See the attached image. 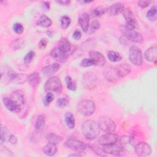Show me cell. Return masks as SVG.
Returning a JSON list of instances; mask_svg holds the SVG:
<instances>
[{"instance_id":"7c38bea8","label":"cell","mask_w":157,"mask_h":157,"mask_svg":"<svg viewBox=\"0 0 157 157\" xmlns=\"http://www.w3.org/2000/svg\"><path fill=\"white\" fill-rule=\"evenodd\" d=\"M125 21L126 23V26H128L131 28H135L137 26L138 23L136 20V18L133 13V12L129 9H124L122 12Z\"/></svg>"},{"instance_id":"6da1fadb","label":"cell","mask_w":157,"mask_h":157,"mask_svg":"<svg viewBox=\"0 0 157 157\" xmlns=\"http://www.w3.org/2000/svg\"><path fill=\"white\" fill-rule=\"evenodd\" d=\"M83 135L88 140L95 139L100 134V129L97 122L92 120L85 121L81 126Z\"/></svg>"},{"instance_id":"4dcf8cb0","label":"cell","mask_w":157,"mask_h":157,"mask_svg":"<svg viewBox=\"0 0 157 157\" xmlns=\"http://www.w3.org/2000/svg\"><path fill=\"white\" fill-rule=\"evenodd\" d=\"M96 80V77L91 72H88L85 75V77H84L85 83L88 86H93V85L95 83Z\"/></svg>"},{"instance_id":"5bb4252c","label":"cell","mask_w":157,"mask_h":157,"mask_svg":"<svg viewBox=\"0 0 157 157\" xmlns=\"http://www.w3.org/2000/svg\"><path fill=\"white\" fill-rule=\"evenodd\" d=\"M50 55L55 60L60 63L66 62L68 57L67 53L64 52L58 47L53 48L50 52Z\"/></svg>"},{"instance_id":"e0dca14e","label":"cell","mask_w":157,"mask_h":157,"mask_svg":"<svg viewBox=\"0 0 157 157\" xmlns=\"http://www.w3.org/2000/svg\"><path fill=\"white\" fill-rule=\"evenodd\" d=\"M60 67V65L58 63H53L50 65L45 66L41 70L42 74L45 76H50L56 73Z\"/></svg>"},{"instance_id":"7402d4cb","label":"cell","mask_w":157,"mask_h":157,"mask_svg":"<svg viewBox=\"0 0 157 157\" xmlns=\"http://www.w3.org/2000/svg\"><path fill=\"white\" fill-rule=\"evenodd\" d=\"M10 98L21 106L25 103V96L21 90H16L12 93Z\"/></svg>"},{"instance_id":"f35d334b","label":"cell","mask_w":157,"mask_h":157,"mask_svg":"<svg viewBox=\"0 0 157 157\" xmlns=\"http://www.w3.org/2000/svg\"><path fill=\"white\" fill-rule=\"evenodd\" d=\"M54 99V95L52 93L48 92L43 99V104L45 106H48Z\"/></svg>"},{"instance_id":"60d3db41","label":"cell","mask_w":157,"mask_h":157,"mask_svg":"<svg viewBox=\"0 0 157 157\" xmlns=\"http://www.w3.org/2000/svg\"><path fill=\"white\" fill-rule=\"evenodd\" d=\"M93 65H95L94 63L93 60L92 59H91L90 58H84L80 62V66L82 67H89V66H93Z\"/></svg>"},{"instance_id":"ee69618b","label":"cell","mask_w":157,"mask_h":157,"mask_svg":"<svg viewBox=\"0 0 157 157\" xmlns=\"http://www.w3.org/2000/svg\"><path fill=\"white\" fill-rule=\"evenodd\" d=\"M91 148H92L93 150L94 151V153H96L98 155L102 156V155H104L105 154V153H104V151H103L102 148L101 149V148H99L98 147H97V146L93 145V146L91 147Z\"/></svg>"},{"instance_id":"277c9868","label":"cell","mask_w":157,"mask_h":157,"mask_svg":"<svg viewBox=\"0 0 157 157\" xmlns=\"http://www.w3.org/2000/svg\"><path fill=\"white\" fill-rule=\"evenodd\" d=\"M44 90L46 92H54L59 94L62 91V84L59 77L53 76L49 78L44 85Z\"/></svg>"},{"instance_id":"ffe728a7","label":"cell","mask_w":157,"mask_h":157,"mask_svg":"<svg viewBox=\"0 0 157 157\" xmlns=\"http://www.w3.org/2000/svg\"><path fill=\"white\" fill-rule=\"evenodd\" d=\"M145 58L152 63H156L157 58V48L156 47H151L148 48L144 53Z\"/></svg>"},{"instance_id":"3957f363","label":"cell","mask_w":157,"mask_h":157,"mask_svg":"<svg viewBox=\"0 0 157 157\" xmlns=\"http://www.w3.org/2000/svg\"><path fill=\"white\" fill-rule=\"evenodd\" d=\"M120 30L126 39L132 42L140 43L143 40L142 37L140 33H139L132 28L126 25H121L120 26Z\"/></svg>"},{"instance_id":"2e32d148","label":"cell","mask_w":157,"mask_h":157,"mask_svg":"<svg viewBox=\"0 0 157 157\" xmlns=\"http://www.w3.org/2000/svg\"><path fill=\"white\" fill-rule=\"evenodd\" d=\"M89 56L90 58L93 60L96 66L102 67L105 65V59L103 55L101 54L100 52L94 50H91L89 52Z\"/></svg>"},{"instance_id":"d4e9b609","label":"cell","mask_w":157,"mask_h":157,"mask_svg":"<svg viewBox=\"0 0 157 157\" xmlns=\"http://www.w3.org/2000/svg\"><path fill=\"white\" fill-rule=\"evenodd\" d=\"M45 124V117L44 115L41 114L38 116L35 123V129L37 132L42 131Z\"/></svg>"},{"instance_id":"83f0119b","label":"cell","mask_w":157,"mask_h":157,"mask_svg":"<svg viewBox=\"0 0 157 157\" xmlns=\"http://www.w3.org/2000/svg\"><path fill=\"white\" fill-rule=\"evenodd\" d=\"M46 138L47 139V140L48 141V142L50 143H53V144H59L60 142H61L63 140V137L60 136H58L56 134L54 133H49L47 135Z\"/></svg>"},{"instance_id":"ab89813d","label":"cell","mask_w":157,"mask_h":157,"mask_svg":"<svg viewBox=\"0 0 157 157\" xmlns=\"http://www.w3.org/2000/svg\"><path fill=\"white\" fill-rule=\"evenodd\" d=\"M69 100L66 98H59L56 101L58 107L60 108H64L69 104Z\"/></svg>"},{"instance_id":"30bf717a","label":"cell","mask_w":157,"mask_h":157,"mask_svg":"<svg viewBox=\"0 0 157 157\" xmlns=\"http://www.w3.org/2000/svg\"><path fill=\"white\" fill-rule=\"evenodd\" d=\"M136 153L140 156H147L151 153V148L150 145L145 142H140L137 144L134 147Z\"/></svg>"},{"instance_id":"d6a6232c","label":"cell","mask_w":157,"mask_h":157,"mask_svg":"<svg viewBox=\"0 0 157 157\" xmlns=\"http://www.w3.org/2000/svg\"><path fill=\"white\" fill-rule=\"evenodd\" d=\"M107 9L106 8L102 7V6H99L92 10L91 15H92V16L95 17H101L102 15H104L107 12Z\"/></svg>"},{"instance_id":"8992f818","label":"cell","mask_w":157,"mask_h":157,"mask_svg":"<svg viewBox=\"0 0 157 157\" xmlns=\"http://www.w3.org/2000/svg\"><path fill=\"white\" fill-rule=\"evenodd\" d=\"M129 59L135 66H140L143 63L141 50L136 46H131L129 51Z\"/></svg>"},{"instance_id":"7a4b0ae2","label":"cell","mask_w":157,"mask_h":157,"mask_svg":"<svg viewBox=\"0 0 157 157\" xmlns=\"http://www.w3.org/2000/svg\"><path fill=\"white\" fill-rule=\"evenodd\" d=\"M77 110L82 115L89 117L94 113L96 110V105L91 100L83 99L78 103Z\"/></svg>"},{"instance_id":"cb8c5ba5","label":"cell","mask_w":157,"mask_h":157,"mask_svg":"<svg viewBox=\"0 0 157 157\" xmlns=\"http://www.w3.org/2000/svg\"><path fill=\"white\" fill-rule=\"evenodd\" d=\"M44 153L47 156H53L57 151L56 144L48 142L43 148Z\"/></svg>"},{"instance_id":"74e56055","label":"cell","mask_w":157,"mask_h":157,"mask_svg":"<svg viewBox=\"0 0 157 157\" xmlns=\"http://www.w3.org/2000/svg\"><path fill=\"white\" fill-rule=\"evenodd\" d=\"M95 44L96 42L94 41V39H90L82 44V50H86L88 49L93 48L95 45Z\"/></svg>"},{"instance_id":"484cf974","label":"cell","mask_w":157,"mask_h":157,"mask_svg":"<svg viewBox=\"0 0 157 157\" xmlns=\"http://www.w3.org/2000/svg\"><path fill=\"white\" fill-rule=\"evenodd\" d=\"M58 47L64 52L67 53L71 49V45L70 42L66 38L63 37L60 39Z\"/></svg>"},{"instance_id":"5b68a950","label":"cell","mask_w":157,"mask_h":157,"mask_svg":"<svg viewBox=\"0 0 157 157\" xmlns=\"http://www.w3.org/2000/svg\"><path fill=\"white\" fill-rule=\"evenodd\" d=\"M98 124L100 130L109 132H113L116 129V124L115 122L109 117H101L98 119Z\"/></svg>"},{"instance_id":"4316f807","label":"cell","mask_w":157,"mask_h":157,"mask_svg":"<svg viewBox=\"0 0 157 157\" xmlns=\"http://www.w3.org/2000/svg\"><path fill=\"white\" fill-rule=\"evenodd\" d=\"M64 120L66 125L70 129H73L75 127V121L73 114L71 112H66L64 115Z\"/></svg>"},{"instance_id":"603a6c76","label":"cell","mask_w":157,"mask_h":157,"mask_svg":"<svg viewBox=\"0 0 157 157\" xmlns=\"http://www.w3.org/2000/svg\"><path fill=\"white\" fill-rule=\"evenodd\" d=\"M52 20L45 15H41L36 21V25L42 28H48L52 25Z\"/></svg>"},{"instance_id":"d6986e66","label":"cell","mask_w":157,"mask_h":157,"mask_svg":"<svg viewBox=\"0 0 157 157\" xmlns=\"http://www.w3.org/2000/svg\"><path fill=\"white\" fill-rule=\"evenodd\" d=\"M124 9V4L121 2H117L112 5L108 9L107 12L110 15H117L123 12Z\"/></svg>"},{"instance_id":"7bdbcfd3","label":"cell","mask_w":157,"mask_h":157,"mask_svg":"<svg viewBox=\"0 0 157 157\" xmlns=\"http://www.w3.org/2000/svg\"><path fill=\"white\" fill-rule=\"evenodd\" d=\"M13 29L14 32L16 33L17 34H21L24 31V28L22 25L18 23H16L13 25Z\"/></svg>"},{"instance_id":"e575fe53","label":"cell","mask_w":157,"mask_h":157,"mask_svg":"<svg viewBox=\"0 0 157 157\" xmlns=\"http://www.w3.org/2000/svg\"><path fill=\"white\" fill-rule=\"evenodd\" d=\"M101 26V23L98 20H94L91 22L90 26H89V28L88 30V34L91 35L93 33H94Z\"/></svg>"},{"instance_id":"7dc6e473","label":"cell","mask_w":157,"mask_h":157,"mask_svg":"<svg viewBox=\"0 0 157 157\" xmlns=\"http://www.w3.org/2000/svg\"><path fill=\"white\" fill-rule=\"evenodd\" d=\"M72 37L73 38L76 40H80L82 37V33L80 31L78 30H75L74 33H73V35H72Z\"/></svg>"},{"instance_id":"681fc988","label":"cell","mask_w":157,"mask_h":157,"mask_svg":"<svg viewBox=\"0 0 157 157\" xmlns=\"http://www.w3.org/2000/svg\"><path fill=\"white\" fill-rule=\"evenodd\" d=\"M9 141L12 144H16L17 143V139L13 134H10L9 137Z\"/></svg>"},{"instance_id":"bcb514c9","label":"cell","mask_w":157,"mask_h":157,"mask_svg":"<svg viewBox=\"0 0 157 157\" xmlns=\"http://www.w3.org/2000/svg\"><path fill=\"white\" fill-rule=\"evenodd\" d=\"M151 1H139L137 4L139 7L144 9L145 8L147 7H148L149 6V4H150Z\"/></svg>"},{"instance_id":"c3c4849f","label":"cell","mask_w":157,"mask_h":157,"mask_svg":"<svg viewBox=\"0 0 157 157\" xmlns=\"http://www.w3.org/2000/svg\"><path fill=\"white\" fill-rule=\"evenodd\" d=\"M47 42H48V40H47V39L45 38L42 39L39 42V47L41 49L45 48L47 45Z\"/></svg>"},{"instance_id":"836d02e7","label":"cell","mask_w":157,"mask_h":157,"mask_svg":"<svg viewBox=\"0 0 157 157\" xmlns=\"http://www.w3.org/2000/svg\"><path fill=\"white\" fill-rule=\"evenodd\" d=\"M65 81H66V86L68 90H71V91H75L77 89V84L76 83L72 80V78L69 76L67 75L65 77Z\"/></svg>"},{"instance_id":"f6af8a7d","label":"cell","mask_w":157,"mask_h":157,"mask_svg":"<svg viewBox=\"0 0 157 157\" xmlns=\"http://www.w3.org/2000/svg\"><path fill=\"white\" fill-rule=\"evenodd\" d=\"M6 129L1 126V144H2L6 140Z\"/></svg>"},{"instance_id":"db71d44e","label":"cell","mask_w":157,"mask_h":157,"mask_svg":"<svg viewBox=\"0 0 157 157\" xmlns=\"http://www.w3.org/2000/svg\"><path fill=\"white\" fill-rule=\"evenodd\" d=\"M69 156H81V155H79V154L78 153V154H72V155H70Z\"/></svg>"},{"instance_id":"8fae6325","label":"cell","mask_w":157,"mask_h":157,"mask_svg":"<svg viewBox=\"0 0 157 157\" xmlns=\"http://www.w3.org/2000/svg\"><path fill=\"white\" fill-rule=\"evenodd\" d=\"M4 106L7 110L13 113H18L21 111V105L13 100L10 97H5L2 99Z\"/></svg>"},{"instance_id":"1f68e13d","label":"cell","mask_w":157,"mask_h":157,"mask_svg":"<svg viewBox=\"0 0 157 157\" xmlns=\"http://www.w3.org/2000/svg\"><path fill=\"white\" fill-rule=\"evenodd\" d=\"M108 59L112 62H118L121 59V56L118 52L110 50L107 53Z\"/></svg>"},{"instance_id":"9a60e30c","label":"cell","mask_w":157,"mask_h":157,"mask_svg":"<svg viewBox=\"0 0 157 157\" xmlns=\"http://www.w3.org/2000/svg\"><path fill=\"white\" fill-rule=\"evenodd\" d=\"M131 71V67L127 63H122L117 66L114 69V72L118 77H124Z\"/></svg>"},{"instance_id":"52a82bcc","label":"cell","mask_w":157,"mask_h":157,"mask_svg":"<svg viewBox=\"0 0 157 157\" xmlns=\"http://www.w3.org/2000/svg\"><path fill=\"white\" fill-rule=\"evenodd\" d=\"M64 145L66 148L78 153L85 151L86 148V145L85 143L80 140L74 139H69L67 140L64 142Z\"/></svg>"},{"instance_id":"f546056e","label":"cell","mask_w":157,"mask_h":157,"mask_svg":"<svg viewBox=\"0 0 157 157\" xmlns=\"http://www.w3.org/2000/svg\"><path fill=\"white\" fill-rule=\"evenodd\" d=\"M156 7L155 6H153L150 8L148 11L147 12L146 17L147 19L150 21H155L157 18V12H156Z\"/></svg>"},{"instance_id":"d590c367","label":"cell","mask_w":157,"mask_h":157,"mask_svg":"<svg viewBox=\"0 0 157 157\" xmlns=\"http://www.w3.org/2000/svg\"><path fill=\"white\" fill-rule=\"evenodd\" d=\"M60 22H61V26L63 29H67L71 22V20L70 18V17H69L67 15H64L63 17H61L60 18Z\"/></svg>"},{"instance_id":"44dd1931","label":"cell","mask_w":157,"mask_h":157,"mask_svg":"<svg viewBox=\"0 0 157 157\" xmlns=\"http://www.w3.org/2000/svg\"><path fill=\"white\" fill-rule=\"evenodd\" d=\"M40 80V76L37 72H33L28 75V82L31 87L36 88L39 85Z\"/></svg>"},{"instance_id":"816d5d0a","label":"cell","mask_w":157,"mask_h":157,"mask_svg":"<svg viewBox=\"0 0 157 157\" xmlns=\"http://www.w3.org/2000/svg\"><path fill=\"white\" fill-rule=\"evenodd\" d=\"M42 7L44 9H45V10H47L50 9V3L48 2H47V1L42 2Z\"/></svg>"},{"instance_id":"b9f144b4","label":"cell","mask_w":157,"mask_h":157,"mask_svg":"<svg viewBox=\"0 0 157 157\" xmlns=\"http://www.w3.org/2000/svg\"><path fill=\"white\" fill-rule=\"evenodd\" d=\"M35 56V52L33 50L29 51L27 53V54L24 57V63L25 64H29L31 62L33 59L34 57Z\"/></svg>"},{"instance_id":"ac0fdd59","label":"cell","mask_w":157,"mask_h":157,"mask_svg":"<svg viewBox=\"0 0 157 157\" xmlns=\"http://www.w3.org/2000/svg\"><path fill=\"white\" fill-rule=\"evenodd\" d=\"M78 21L83 32L87 33L89 28V15L85 12L82 13L80 15Z\"/></svg>"},{"instance_id":"ba28073f","label":"cell","mask_w":157,"mask_h":157,"mask_svg":"<svg viewBox=\"0 0 157 157\" xmlns=\"http://www.w3.org/2000/svg\"><path fill=\"white\" fill-rule=\"evenodd\" d=\"M102 150L105 153L114 156H122L126 155V151L123 147H119L115 144L103 145Z\"/></svg>"},{"instance_id":"8d00e7d4","label":"cell","mask_w":157,"mask_h":157,"mask_svg":"<svg viewBox=\"0 0 157 157\" xmlns=\"http://www.w3.org/2000/svg\"><path fill=\"white\" fill-rule=\"evenodd\" d=\"M132 141V139L131 137L124 135L121 136L120 138V144L121 145V147H125L128 145H129Z\"/></svg>"},{"instance_id":"4fadbf2b","label":"cell","mask_w":157,"mask_h":157,"mask_svg":"<svg viewBox=\"0 0 157 157\" xmlns=\"http://www.w3.org/2000/svg\"><path fill=\"white\" fill-rule=\"evenodd\" d=\"M118 136L113 132L103 134L98 139V142L102 145L115 144L118 140Z\"/></svg>"},{"instance_id":"f5cc1de1","label":"cell","mask_w":157,"mask_h":157,"mask_svg":"<svg viewBox=\"0 0 157 157\" xmlns=\"http://www.w3.org/2000/svg\"><path fill=\"white\" fill-rule=\"evenodd\" d=\"M93 1H82V2L83 3H90V2H92Z\"/></svg>"},{"instance_id":"f907efd6","label":"cell","mask_w":157,"mask_h":157,"mask_svg":"<svg viewBox=\"0 0 157 157\" xmlns=\"http://www.w3.org/2000/svg\"><path fill=\"white\" fill-rule=\"evenodd\" d=\"M56 2H58V4H60L63 6H68L70 4L71 1H68V0H63V1H57Z\"/></svg>"},{"instance_id":"9c48e42d","label":"cell","mask_w":157,"mask_h":157,"mask_svg":"<svg viewBox=\"0 0 157 157\" xmlns=\"http://www.w3.org/2000/svg\"><path fill=\"white\" fill-rule=\"evenodd\" d=\"M8 79L15 83L22 84L24 82L28 81V75L24 74H18L13 71H9L7 72Z\"/></svg>"},{"instance_id":"f1b7e54d","label":"cell","mask_w":157,"mask_h":157,"mask_svg":"<svg viewBox=\"0 0 157 157\" xmlns=\"http://www.w3.org/2000/svg\"><path fill=\"white\" fill-rule=\"evenodd\" d=\"M25 45V41L21 39H17L10 44V47L15 50H18L23 48Z\"/></svg>"}]
</instances>
